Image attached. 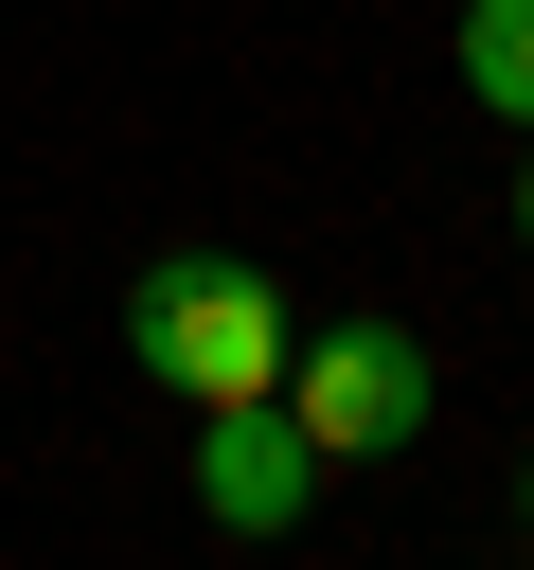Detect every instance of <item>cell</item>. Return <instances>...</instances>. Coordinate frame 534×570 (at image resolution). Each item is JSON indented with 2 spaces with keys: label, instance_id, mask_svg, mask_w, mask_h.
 Wrapping results in <instances>:
<instances>
[{
  "label": "cell",
  "instance_id": "obj_1",
  "mask_svg": "<svg viewBox=\"0 0 534 570\" xmlns=\"http://www.w3.org/2000/svg\"><path fill=\"white\" fill-rule=\"evenodd\" d=\"M285 285L249 267V249H160L142 285H125V356L178 392V410H231V392H285Z\"/></svg>",
  "mask_w": 534,
  "mask_h": 570
},
{
  "label": "cell",
  "instance_id": "obj_2",
  "mask_svg": "<svg viewBox=\"0 0 534 570\" xmlns=\"http://www.w3.org/2000/svg\"><path fill=\"white\" fill-rule=\"evenodd\" d=\"M427 338L409 321H320V338H285V410H303V445L320 463H409L427 445Z\"/></svg>",
  "mask_w": 534,
  "mask_h": 570
},
{
  "label": "cell",
  "instance_id": "obj_3",
  "mask_svg": "<svg viewBox=\"0 0 534 570\" xmlns=\"http://www.w3.org/2000/svg\"><path fill=\"white\" fill-rule=\"evenodd\" d=\"M303 499H320V445H303V410H285V392L196 410V517H214V534H285Z\"/></svg>",
  "mask_w": 534,
  "mask_h": 570
},
{
  "label": "cell",
  "instance_id": "obj_4",
  "mask_svg": "<svg viewBox=\"0 0 534 570\" xmlns=\"http://www.w3.org/2000/svg\"><path fill=\"white\" fill-rule=\"evenodd\" d=\"M463 107L534 125V0H463Z\"/></svg>",
  "mask_w": 534,
  "mask_h": 570
},
{
  "label": "cell",
  "instance_id": "obj_5",
  "mask_svg": "<svg viewBox=\"0 0 534 570\" xmlns=\"http://www.w3.org/2000/svg\"><path fill=\"white\" fill-rule=\"evenodd\" d=\"M516 249H534V160H516Z\"/></svg>",
  "mask_w": 534,
  "mask_h": 570
},
{
  "label": "cell",
  "instance_id": "obj_6",
  "mask_svg": "<svg viewBox=\"0 0 534 570\" xmlns=\"http://www.w3.org/2000/svg\"><path fill=\"white\" fill-rule=\"evenodd\" d=\"M516 534H534V463H516Z\"/></svg>",
  "mask_w": 534,
  "mask_h": 570
}]
</instances>
